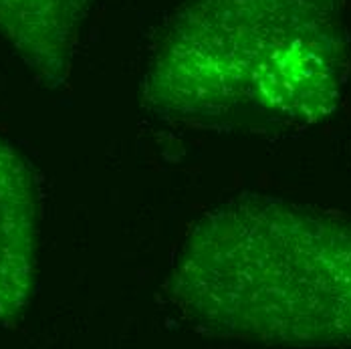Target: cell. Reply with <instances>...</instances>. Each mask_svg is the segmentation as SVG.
Here are the masks:
<instances>
[{
  "label": "cell",
  "mask_w": 351,
  "mask_h": 349,
  "mask_svg": "<svg viewBox=\"0 0 351 349\" xmlns=\"http://www.w3.org/2000/svg\"><path fill=\"white\" fill-rule=\"evenodd\" d=\"M172 297L204 335L271 346H351V220L269 198L202 218Z\"/></svg>",
  "instance_id": "cell-1"
},
{
  "label": "cell",
  "mask_w": 351,
  "mask_h": 349,
  "mask_svg": "<svg viewBox=\"0 0 351 349\" xmlns=\"http://www.w3.org/2000/svg\"><path fill=\"white\" fill-rule=\"evenodd\" d=\"M243 25L198 49L168 53L154 99L204 119L311 121L331 109L341 81L331 0H245Z\"/></svg>",
  "instance_id": "cell-2"
},
{
  "label": "cell",
  "mask_w": 351,
  "mask_h": 349,
  "mask_svg": "<svg viewBox=\"0 0 351 349\" xmlns=\"http://www.w3.org/2000/svg\"><path fill=\"white\" fill-rule=\"evenodd\" d=\"M89 0H0V33L49 85H61Z\"/></svg>",
  "instance_id": "cell-4"
},
{
  "label": "cell",
  "mask_w": 351,
  "mask_h": 349,
  "mask_svg": "<svg viewBox=\"0 0 351 349\" xmlns=\"http://www.w3.org/2000/svg\"><path fill=\"white\" fill-rule=\"evenodd\" d=\"M36 267V200L27 162L0 138V327L29 305Z\"/></svg>",
  "instance_id": "cell-3"
}]
</instances>
